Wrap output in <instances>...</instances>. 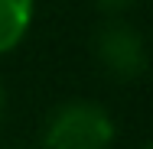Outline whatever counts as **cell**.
Masks as SVG:
<instances>
[{
	"instance_id": "6da1fadb",
	"label": "cell",
	"mask_w": 153,
	"mask_h": 149,
	"mask_svg": "<svg viewBox=\"0 0 153 149\" xmlns=\"http://www.w3.org/2000/svg\"><path fill=\"white\" fill-rule=\"evenodd\" d=\"M111 139V117L88 101L62 104L46 123V149H108Z\"/></svg>"
},
{
	"instance_id": "7a4b0ae2",
	"label": "cell",
	"mask_w": 153,
	"mask_h": 149,
	"mask_svg": "<svg viewBox=\"0 0 153 149\" xmlns=\"http://www.w3.org/2000/svg\"><path fill=\"white\" fill-rule=\"evenodd\" d=\"M94 52L98 62L121 81H134L147 71V49H143V39L137 36L134 26H127L121 20L101 26L94 36Z\"/></svg>"
},
{
	"instance_id": "3957f363",
	"label": "cell",
	"mask_w": 153,
	"mask_h": 149,
	"mask_svg": "<svg viewBox=\"0 0 153 149\" xmlns=\"http://www.w3.org/2000/svg\"><path fill=\"white\" fill-rule=\"evenodd\" d=\"M33 23V0H0V55L10 52Z\"/></svg>"
},
{
	"instance_id": "277c9868",
	"label": "cell",
	"mask_w": 153,
	"mask_h": 149,
	"mask_svg": "<svg viewBox=\"0 0 153 149\" xmlns=\"http://www.w3.org/2000/svg\"><path fill=\"white\" fill-rule=\"evenodd\" d=\"M137 0H98V7L104 10V13H111V16H117V13H124V10H130Z\"/></svg>"
},
{
	"instance_id": "5b68a950",
	"label": "cell",
	"mask_w": 153,
	"mask_h": 149,
	"mask_svg": "<svg viewBox=\"0 0 153 149\" xmlns=\"http://www.w3.org/2000/svg\"><path fill=\"white\" fill-rule=\"evenodd\" d=\"M3 104H7V94H3V84H0V117H3Z\"/></svg>"
},
{
	"instance_id": "8992f818",
	"label": "cell",
	"mask_w": 153,
	"mask_h": 149,
	"mask_svg": "<svg viewBox=\"0 0 153 149\" xmlns=\"http://www.w3.org/2000/svg\"><path fill=\"white\" fill-rule=\"evenodd\" d=\"M143 149H150V146H143Z\"/></svg>"
}]
</instances>
